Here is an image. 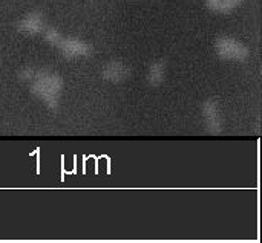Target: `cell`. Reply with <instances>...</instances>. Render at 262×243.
I'll return each instance as SVG.
<instances>
[{
	"label": "cell",
	"instance_id": "cell-1",
	"mask_svg": "<svg viewBox=\"0 0 262 243\" xmlns=\"http://www.w3.org/2000/svg\"><path fill=\"white\" fill-rule=\"evenodd\" d=\"M28 84L29 92L35 98H38L49 110H57L64 92V80L60 74L48 69H37Z\"/></svg>",
	"mask_w": 262,
	"mask_h": 243
},
{
	"label": "cell",
	"instance_id": "cell-2",
	"mask_svg": "<svg viewBox=\"0 0 262 243\" xmlns=\"http://www.w3.org/2000/svg\"><path fill=\"white\" fill-rule=\"evenodd\" d=\"M215 54L223 61L244 63L250 57V49L233 35H220L215 40Z\"/></svg>",
	"mask_w": 262,
	"mask_h": 243
},
{
	"label": "cell",
	"instance_id": "cell-3",
	"mask_svg": "<svg viewBox=\"0 0 262 243\" xmlns=\"http://www.w3.org/2000/svg\"><path fill=\"white\" fill-rule=\"evenodd\" d=\"M201 116H203L206 129L212 135H220L223 132L224 119H223V113L216 100L209 98L201 104Z\"/></svg>",
	"mask_w": 262,
	"mask_h": 243
},
{
	"label": "cell",
	"instance_id": "cell-4",
	"mask_svg": "<svg viewBox=\"0 0 262 243\" xmlns=\"http://www.w3.org/2000/svg\"><path fill=\"white\" fill-rule=\"evenodd\" d=\"M64 58H81L89 57L92 54V46L77 37H66L63 35L61 40L55 46Z\"/></svg>",
	"mask_w": 262,
	"mask_h": 243
},
{
	"label": "cell",
	"instance_id": "cell-5",
	"mask_svg": "<svg viewBox=\"0 0 262 243\" xmlns=\"http://www.w3.org/2000/svg\"><path fill=\"white\" fill-rule=\"evenodd\" d=\"M45 28H46L45 17H43L41 11H37V9L29 11L15 23V29L26 35H38L43 32Z\"/></svg>",
	"mask_w": 262,
	"mask_h": 243
},
{
	"label": "cell",
	"instance_id": "cell-6",
	"mask_svg": "<svg viewBox=\"0 0 262 243\" xmlns=\"http://www.w3.org/2000/svg\"><path fill=\"white\" fill-rule=\"evenodd\" d=\"M130 77V67L118 60H111L101 67V78L107 83L118 84Z\"/></svg>",
	"mask_w": 262,
	"mask_h": 243
},
{
	"label": "cell",
	"instance_id": "cell-7",
	"mask_svg": "<svg viewBox=\"0 0 262 243\" xmlns=\"http://www.w3.org/2000/svg\"><path fill=\"white\" fill-rule=\"evenodd\" d=\"M166 61L164 60H155L149 64L147 74H146V81L150 87H160L166 81Z\"/></svg>",
	"mask_w": 262,
	"mask_h": 243
},
{
	"label": "cell",
	"instance_id": "cell-8",
	"mask_svg": "<svg viewBox=\"0 0 262 243\" xmlns=\"http://www.w3.org/2000/svg\"><path fill=\"white\" fill-rule=\"evenodd\" d=\"M243 3L244 0H204L206 8L218 15H229L235 12Z\"/></svg>",
	"mask_w": 262,
	"mask_h": 243
},
{
	"label": "cell",
	"instance_id": "cell-9",
	"mask_svg": "<svg viewBox=\"0 0 262 243\" xmlns=\"http://www.w3.org/2000/svg\"><path fill=\"white\" fill-rule=\"evenodd\" d=\"M41 35H43V38H45V41L48 43V44H51V46H57V43L61 40V37H63V32L61 31H58L57 28H54V26H48L46 25V28L43 29V32H41Z\"/></svg>",
	"mask_w": 262,
	"mask_h": 243
},
{
	"label": "cell",
	"instance_id": "cell-10",
	"mask_svg": "<svg viewBox=\"0 0 262 243\" xmlns=\"http://www.w3.org/2000/svg\"><path fill=\"white\" fill-rule=\"evenodd\" d=\"M35 70H37V67H31V66H25V67H21L20 70H18V78L21 80V81H25V83H29L31 80H32V77H34V74H35Z\"/></svg>",
	"mask_w": 262,
	"mask_h": 243
}]
</instances>
